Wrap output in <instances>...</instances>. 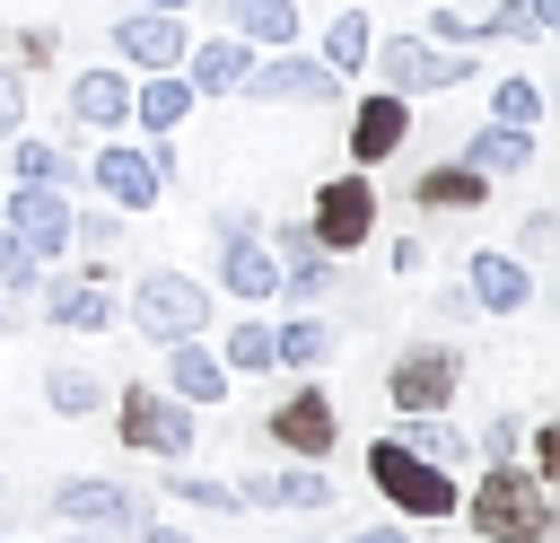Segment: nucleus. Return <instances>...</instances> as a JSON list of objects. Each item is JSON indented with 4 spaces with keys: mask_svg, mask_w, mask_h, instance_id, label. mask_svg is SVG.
Listing matches in <instances>:
<instances>
[{
    "mask_svg": "<svg viewBox=\"0 0 560 543\" xmlns=\"http://www.w3.org/2000/svg\"><path fill=\"white\" fill-rule=\"evenodd\" d=\"M455 517H472L481 543H542V534H551V482H534V473L508 455V464H490V473L472 482V499H464Z\"/></svg>",
    "mask_w": 560,
    "mask_h": 543,
    "instance_id": "obj_1",
    "label": "nucleus"
},
{
    "mask_svg": "<svg viewBox=\"0 0 560 543\" xmlns=\"http://www.w3.org/2000/svg\"><path fill=\"white\" fill-rule=\"evenodd\" d=\"M368 70L394 88V96H446V88H464L481 61H472V44H429V35H376L368 44Z\"/></svg>",
    "mask_w": 560,
    "mask_h": 543,
    "instance_id": "obj_2",
    "label": "nucleus"
},
{
    "mask_svg": "<svg viewBox=\"0 0 560 543\" xmlns=\"http://www.w3.org/2000/svg\"><path fill=\"white\" fill-rule=\"evenodd\" d=\"M368 482L402 508V517H420V525H438V517H455L464 508V490H455V473H438V464H420L402 438H376L368 447Z\"/></svg>",
    "mask_w": 560,
    "mask_h": 543,
    "instance_id": "obj_3",
    "label": "nucleus"
},
{
    "mask_svg": "<svg viewBox=\"0 0 560 543\" xmlns=\"http://www.w3.org/2000/svg\"><path fill=\"white\" fill-rule=\"evenodd\" d=\"M35 298H44V315H52L61 333H114V324H122V298H114V254H88V272H52V263H44Z\"/></svg>",
    "mask_w": 560,
    "mask_h": 543,
    "instance_id": "obj_4",
    "label": "nucleus"
},
{
    "mask_svg": "<svg viewBox=\"0 0 560 543\" xmlns=\"http://www.w3.org/2000/svg\"><path fill=\"white\" fill-rule=\"evenodd\" d=\"M122 315H131L140 342H192V333H210V289L192 272H140Z\"/></svg>",
    "mask_w": 560,
    "mask_h": 543,
    "instance_id": "obj_5",
    "label": "nucleus"
},
{
    "mask_svg": "<svg viewBox=\"0 0 560 543\" xmlns=\"http://www.w3.org/2000/svg\"><path fill=\"white\" fill-rule=\"evenodd\" d=\"M114 438H122L131 455L184 464V455H192V403H175L166 385H122V394H114Z\"/></svg>",
    "mask_w": 560,
    "mask_h": 543,
    "instance_id": "obj_6",
    "label": "nucleus"
},
{
    "mask_svg": "<svg viewBox=\"0 0 560 543\" xmlns=\"http://www.w3.org/2000/svg\"><path fill=\"white\" fill-rule=\"evenodd\" d=\"M236 96H254V105H341V79H332L315 53L280 44V53H254V61H245Z\"/></svg>",
    "mask_w": 560,
    "mask_h": 543,
    "instance_id": "obj_7",
    "label": "nucleus"
},
{
    "mask_svg": "<svg viewBox=\"0 0 560 543\" xmlns=\"http://www.w3.org/2000/svg\"><path fill=\"white\" fill-rule=\"evenodd\" d=\"M306 228H315V245H324V254H359V245L376 236V184H368V166H350V175L315 184Z\"/></svg>",
    "mask_w": 560,
    "mask_h": 543,
    "instance_id": "obj_8",
    "label": "nucleus"
},
{
    "mask_svg": "<svg viewBox=\"0 0 560 543\" xmlns=\"http://www.w3.org/2000/svg\"><path fill=\"white\" fill-rule=\"evenodd\" d=\"M464 385V350L455 342H411L394 368H385V403L394 412H446Z\"/></svg>",
    "mask_w": 560,
    "mask_h": 543,
    "instance_id": "obj_9",
    "label": "nucleus"
},
{
    "mask_svg": "<svg viewBox=\"0 0 560 543\" xmlns=\"http://www.w3.org/2000/svg\"><path fill=\"white\" fill-rule=\"evenodd\" d=\"M52 517L79 525V534H140L149 499L122 490V482H105V473H79V482H52Z\"/></svg>",
    "mask_w": 560,
    "mask_h": 543,
    "instance_id": "obj_10",
    "label": "nucleus"
},
{
    "mask_svg": "<svg viewBox=\"0 0 560 543\" xmlns=\"http://www.w3.org/2000/svg\"><path fill=\"white\" fill-rule=\"evenodd\" d=\"M88 184H96V193H105V210H122V219H131V210H158V193H166L158 158H149L140 140H114V131L96 140V158H88Z\"/></svg>",
    "mask_w": 560,
    "mask_h": 543,
    "instance_id": "obj_11",
    "label": "nucleus"
},
{
    "mask_svg": "<svg viewBox=\"0 0 560 543\" xmlns=\"http://www.w3.org/2000/svg\"><path fill=\"white\" fill-rule=\"evenodd\" d=\"M0 228H9L35 263H61V254H70V193H52V184H9Z\"/></svg>",
    "mask_w": 560,
    "mask_h": 543,
    "instance_id": "obj_12",
    "label": "nucleus"
},
{
    "mask_svg": "<svg viewBox=\"0 0 560 543\" xmlns=\"http://www.w3.org/2000/svg\"><path fill=\"white\" fill-rule=\"evenodd\" d=\"M332 438H341V412H332V394L306 377L298 394H280L271 403V447L280 455H298V464H324L332 455Z\"/></svg>",
    "mask_w": 560,
    "mask_h": 543,
    "instance_id": "obj_13",
    "label": "nucleus"
},
{
    "mask_svg": "<svg viewBox=\"0 0 560 543\" xmlns=\"http://www.w3.org/2000/svg\"><path fill=\"white\" fill-rule=\"evenodd\" d=\"M105 44H114L122 70H175L184 44H192V26H184L175 9H122V18L105 26Z\"/></svg>",
    "mask_w": 560,
    "mask_h": 543,
    "instance_id": "obj_14",
    "label": "nucleus"
},
{
    "mask_svg": "<svg viewBox=\"0 0 560 543\" xmlns=\"http://www.w3.org/2000/svg\"><path fill=\"white\" fill-rule=\"evenodd\" d=\"M122 123H131V70L122 61L70 70V131H122Z\"/></svg>",
    "mask_w": 560,
    "mask_h": 543,
    "instance_id": "obj_15",
    "label": "nucleus"
},
{
    "mask_svg": "<svg viewBox=\"0 0 560 543\" xmlns=\"http://www.w3.org/2000/svg\"><path fill=\"white\" fill-rule=\"evenodd\" d=\"M402 140H411V96L376 88V96H359V105H350V166H385Z\"/></svg>",
    "mask_w": 560,
    "mask_h": 543,
    "instance_id": "obj_16",
    "label": "nucleus"
},
{
    "mask_svg": "<svg viewBox=\"0 0 560 543\" xmlns=\"http://www.w3.org/2000/svg\"><path fill=\"white\" fill-rule=\"evenodd\" d=\"M464 298H472L481 315H525V307H534V263H516V254L481 245V254L464 263Z\"/></svg>",
    "mask_w": 560,
    "mask_h": 543,
    "instance_id": "obj_17",
    "label": "nucleus"
},
{
    "mask_svg": "<svg viewBox=\"0 0 560 543\" xmlns=\"http://www.w3.org/2000/svg\"><path fill=\"white\" fill-rule=\"evenodd\" d=\"M0 149H9V184H52V193L88 184V158H79L70 140H44V131H9Z\"/></svg>",
    "mask_w": 560,
    "mask_h": 543,
    "instance_id": "obj_18",
    "label": "nucleus"
},
{
    "mask_svg": "<svg viewBox=\"0 0 560 543\" xmlns=\"http://www.w3.org/2000/svg\"><path fill=\"white\" fill-rule=\"evenodd\" d=\"M166 394L192 403V412H201V403L219 412V403H228V359H219L201 333H192V342H166Z\"/></svg>",
    "mask_w": 560,
    "mask_h": 543,
    "instance_id": "obj_19",
    "label": "nucleus"
},
{
    "mask_svg": "<svg viewBox=\"0 0 560 543\" xmlns=\"http://www.w3.org/2000/svg\"><path fill=\"white\" fill-rule=\"evenodd\" d=\"M245 61H254V44L245 35H201V44H184V88L192 96H236V79H245Z\"/></svg>",
    "mask_w": 560,
    "mask_h": 543,
    "instance_id": "obj_20",
    "label": "nucleus"
},
{
    "mask_svg": "<svg viewBox=\"0 0 560 543\" xmlns=\"http://www.w3.org/2000/svg\"><path fill=\"white\" fill-rule=\"evenodd\" d=\"M455 158H464L472 175H490V184H508V175H534V131H516V123H472Z\"/></svg>",
    "mask_w": 560,
    "mask_h": 543,
    "instance_id": "obj_21",
    "label": "nucleus"
},
{
    "mask_svg": "<svg viewBox=\"0 0 560 543\" xmlns=\"http://www.w3.org/2000/svg\"><path fill=\"white\" fill-rule=\"evenodd\" d=\"M236 508H332V473L315 464H280V473H245Z\"/></svg>",
    "mask_w": 560,
    "mask_h": 543,
    "instance_id": "obj_22",
    "label": "nucleus"
},
{
    "mask_svg": "<svg viewBox=\"0 0 560 543\" xmlns=\"http://www.w3.org/2000/svg\"><path fill=\"white\" fill-rule=\"evenodd\" d=\"M192 105H201V96L184 88V70H140V79H131V123H140L149 140H158V131H184Z\"/></svg>",
    "mask_w": 560,
    "mask_h": 543,
    "instance_id": "obj_23",
    "label": "nucleus"
},
{
    "mask_svg": "<svg viewBox=\"0 0 560 543\" xmlns=\"http://www.w3.org/2000/svg\"><path fill=\"white\" fill-rule=\"evenodd\" d=\"M332 350H341V333H332L315 307H289V315L271 324V368H298V377H315Z\"/></svg>",
    "mask_w": 560,
    "mask_h": 543,
    "instance_id": "obj_24",
    "label": "nucleus"
},
{
    "mask_svg": "<svg viewBox=\"0 0 560 543\" xmlns=\"http://www.w3.org/2000/svg\"><path fill=\"white\" fill-rule=\"evenodd\" d=\"M219 289L245 298V307H262V298L280 289V254H271L262 236H228V245H219Z\"/></svg>",
    "mask_w": 560,
    "mask_h": 543,
    "instance_id": "obj_25",
    "label": "nucleus"
},
{
    "mask_svg": "<svg viewBox=\"0 0 560 543\" xmlns=\"http://www.w3.org/2000/svg\"><path fill=\"white\" fill-rule=\"evenodd\" d=\"M219 18H228V35H245L254 53H280V44H298V35H306L298 0H219Z\"/></svg>",
    "mask_w": 560,
    "mask_h": 543,
    "instance_id": "obj_26",
    "label": "nucleus"
},
{
    "mask_svg": "<svg viewBox=\"0 0 560 543\" xmlns=\"http://www.w3.org/2000/svg\"><path fill=\"white\" fill-rule=\"evenodd\" d=\"M411 201H420V210H446V219H464V210H481V201H490V175H472L464 158H446V166H420Z\"/></svg>",
    "mask_w": 560,
    "mask_h": 543,
    "instance_id": "obj_27",
    "label": "nucleus"
},
{
    "mask_svg": "<svg viewBox=\"0 0 560 543\" xmlns=\"http://www.w3.org/2000/svg\"><path fill=\"white\" fill-rule=\"evenodd\" d=\"M420 464H438V473H455V464H472V438L446 420V412H402V429H394Z\"/></svg>",
    "mask_w": 560,
    "mask_h": 543,
    "instance_id": "obj_28",
    "label": "nucleus"
},
{
    "mask_svg": "<svg viewBox=\"0 0 560 543\" xmlns=\"http://www.w3.org/2000/svg\"><path fill=\"white\" fill-rule=\"evenodd\" d=\"M368 44H376V18H368V9H341V18H324L315 61H324L332 79H359V70H368Z\"/></svg>",
    "mask_w": 560,
    "mask_h": 543,
    "instance_id": "obj_29",
    "label": "nucleus"
},
{
    "mask_svg": "<svg viewBox=\"0 0 560 543\" xmlns=\"http://www.w3.org/2000/svg\"><path fill=\"white\" fill-rule=\"evenodd\" d=\"M332 280H341V254L306 245V254H289V263H280V289H271V298H289V307H315V298H332Z\"/></svg>",
    "mask_w": 560,
    "mask_h": 543,
    "instance_id": "obj_30",
    "label": "nucleus"
},
{
    "mask_svg": "<svg viewBox=\"0 0 560 543\" xmlns=\"http://www.w3.org/2000/svg\"><path fill=\"white\" fill-rule=\"evenodd\" d=\"M44 403H52L61 420H88V412H105V377H88V368L52 359V368H44Z\"/></svg>",
    "mask_w": 560,
    "mask_h": 543,
    "instance_id": "obj_31",
    "label": "nucleus"
},
{
    "mask_svg": "<svg viewBox=\"0 0 560 543\" xmlns=\"http://www.w3.org/2000/svg\"><path fill=\"white\" fill-rule=\"evenodd\" d=\"M219 359H228V377H271V324H262V315H245V324H228V342H219Z\"/></svg>",
    "mask_w": 560,
    "mask_h": 543,
    "instance_id": "obj_32",
    "label": "nucleus"
},
{
    "mask_svg": "<svg viewBox=\"0 0 560 543\" xmlns=\"http://www.w3.org/2000/svg\"><path fill=\"white\" fill-rule=\"evenodd\" d=\"M166 499H184V508H210V517H236V482H219V473H192V464H175V473H166Z\"/></svg>",
    "mask_w": 560,
    "mask_h": 543,
    "instance_id": "obj_33",
    "label": "nucleus"
},
{
    "mask_svg": "<svg viewBox=\"0 0 560 543\" xmlns=\"http://www.w3.org/2000/svg\"><path fill=\"white\" fill-rule=\"evenodd\" d=\"M490 123H516V131H534V123H542V88H534L525 70H508V79L490 88Z\"/></svg>",
    "mask_w": 560,
    "mask_h": 543,
    "instance_id": "obj_34",
    "label": "nucleus"
},
{
    "mask_svg": "<svg viewBox=\"0 0 560 543\" xmlns=\"http://www.w3.org/2000/svg\"><path fill=\"white\" fill-rule=\"evenodd\" d=\"M481 44H542V26H534L525 0H490L481 9Z\"/></svg>",
    "mask_w": 560,
    "mask_h": 543,
    "instance_id": "obj_35",
    "label": "nucleus"
},
{
    "mask_svg": "<svg viewBox=\"0 0 560 543\" xmlns=\"http://www.w3.org/2000/svg\"><path fill=\"white\" fill-rule=\"evenodd\" d=\"M420 35L429 44H481V18L464 0H438V9H420Z\"/></svg>",
    "mask_w": 560,
    "mask_h": 543,
    "instance_id": "obj_36",
    "label": "nucleus"
},
{
    "mask_svg": "<svg viewBox=\"0 0 560 543\" xmlns=\"http://www.w3.org/2000/svg\"><path fill=\"white\" fill-rule=\"evenodd\" d=\"M35 280H44V263H35V254H26V245L0 228V298L18 307V298H35Z\"/></svg>",
    "mask_w": 560,
    "mask_h": 543,
    "instance_id": "obj_37",
    "label": "nucleus"
},
{
    "mask_svg": "<svg viewBox=\"0 0 560 543\" xmlns=\"http://www.w3.org/2000/svg\"><path fill=\"white\" fill-rule=\"evenodd\" d=\"M70 245L114 254V245H122V210H70Z\"/></svg>",
    "mask_w": 560,
    "mask_h": 543,
    "instance_id": "obj_38",
    "label": "nucleus"
},
{
    "mask_svg": "<svg viewBox=\"0 0 560 543\" xmlns=\"http://www.w3.org/2000/svg\"><path fill=\"white\" fill-rule=\"evenodd\" d=\"M9 44H18L9 70H52V61H61V26H18Z\"/></svg>",
    "mask_w": 560,
    "mask_h": 543,
    "instance_id": "obj_39",
    "label": "nucleus"
},
{
    "mask_svg": "<svg viewBox=\"0 0 560 543\" xmlns=\"http://www.w3.org/2000/svg\"><path fill=\"white\" fill-rule=\"evenodd\" d=\"M551 245H560V219H551V210H525V219H516V245H508V254H516V263H534V254H551Z\"/></svg>",
    "mask_w": 560,
    "mask_h": 543,
    "instance_id": "obj_40",
    "label": "nucleus"
},
{
    "mask_svg": "<svg viewBox=\"0 0 560 543\" xmlns=\"http://www.w3.org/2000/svg\"><path fill=\"white\" fill-rule=\"evenodd\" d=\"M516 438H525V420H516V412H490V429L472 438V455H490V464H508V455H516Z\"/></svg>",
    "mask_w": 560,
    "mask_h": 543,
    "instance_id": "obj_41",
    "label": "nucleus"
},
{
    "mask_svg": "<svg viewBox=\"0 0 560 543\" xmlns=\"http://www.w3.org/2000/svg\"><path fill=\"white\" fill-rule=\"evenodd\" d=\"M516 447H525V455H534V464H525V473H534V482H560V429H551V420H542V429H525V438H516Z\"/></svg>",
    "mask_w": 560,
    "mask_h": 543,
    "instance_id": "obj_42",
    "label": "nucleus"
},
{
    "mask_svg": "<svg viewBox=\"0 0 560 543\" xmlns=\"http://www.w3.org/2000/svg\"><path fill=\"white\" fill-rule=\"evenodd\" d=\"M210 236H219V245H228V236H262V210H254V201H219V210H210Z\"/></svg>",
    "mask_w": 560,
    "mask_h": 543,
    "instance_id": "obj_43",
    "label": "nucleus"
},
{
    "mask_svg": "<svg viewBox=\"0 0 560 543\" xmlns=\"http://www.w3.org/2000/svg\"><path fill=\"white\" fill-rule=\"evenodd\" d=\"M26 131V70H0V140Z\"/></svg>",
    "mask_w": 560,
    "mask_h": 543,
    "instance_id": "obj_44",
    "label": "nucleus"
},
{
    "mask_svg": "<svg viewBox=\"0 0 560 543\" xmlns=\"http://www.w3.org/2000/svg\"><path fill=\"white\" fill-rule=\"evenodd\" d=\"M385 263H394V272H402V280H411V272H420V263H429V245H420V236H394V245H385Z\"/></svg>",
    "mask_w": 560,
    "mask_h": 543,
    "instance_id": "obj_45",
    "label": "nucleus"
},
{
    "mask_svg": "<svg viewBox=\"0 0 560 543\" xmlns=\"http://www.w3.org/2000/svg\"><path fill=\"white\" fill-rule=\"evenodd\" d=\"M140 543H192L184 525H166V517H140Z\"/></svg>",
    "mask_w": 560,
    "mask_h": 543,
    "instance_id": "obj_46",
    "label": "nucleus"
},
{
    "mask_svg": "<svg viewBox=\"0 0 560 543\" xmlns=\"http://www.w3.org/2000/svg\"><path fill=\"white\" fill-rule=\"evenodd\" d=\"M350 543H420V534H402V525H350Z\"/></svg>",
    "mask_w": 560,
    "mask_h": 543,
    "instance_id": "obj_47",
    "label": "nucleus"
},
{
    "mask_svg": "<svg viewBox=\"0 0 560 543\" xmlns=\"http://www.w3.org/2000/svg\"><path fill=\"white\" fill-rule=\"evenodd\" d=\"M525 9H534V26H542V35L560 26V0H525Z\"/></svg>",
    "mask_w": 560,
    "mask_h": 543,
    "instance_id": "obj_48",
    "label": "nucleus"
},
{
    "mask_svg": "<svg viewBox=\"0 0 560 543\" xmlns=\"http://www.w3.org/2000/svg\"><path fill=\"white\" fill-rule=\"evenodd\" d=\"M131 9H175V18H184V9H201V0H131Z\"/></svg>",
    "mask_w": 560,
    "mask_h": 543,
    "instance_id": "obj_49",
    "label": "nucleus"
},
{
    "mask_svg": "<svg viewBox=\"0 0 560 543\" xmlns=\"http://www.w3.org/2000/svg\"><path fill=\"white\" fill-rule=\"evenodd\" d=\"M70 543H105V534H70Z\"/></svg>",
    "mask_w": 560,
    "mask_h": 543,
    "instance_id": "obj_50",
    "label": "nucleus"
},
{
    "mask_svg": "<svg viewBox=\"0 0 560 543\" xmlns=\"http://www.w3.org/2000/svg\"><path fill=\"white\" fill-rule=\"evenodd\" d=\"M0 324H9V298H0Z\"/></svg>",
    "mask_w": 560,
    "mask_h": 543,
    "instance_id": "obj_51",
    "label": "nucleus"
},
{
    "mask_svg": "<svg viewBox=\"0 0 560 543\" xmlns=\"http://www.w3.org/2000/svg\"><path fill=\"white\" fill-rule=\"evenodd\" d=\"M411 9H438V0H411Z\"/></svg>",
    "mask_w": 560,
    "mask_h": 543,
    "instance_id": "obj_52",
    "label": "nucleus"
}]
</instances>
